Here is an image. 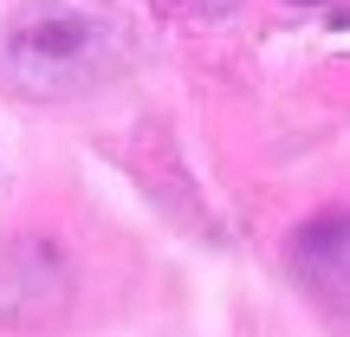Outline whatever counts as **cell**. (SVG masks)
<instances>
[{
  "mask_svg": "<svg viewBox=\"0 0 350 337\" xmlns=\"http://www.w3.org/2000/svg\"><path fill=\"white\" fill-rule=\"evenodd\" d=\"M117 59H124L117 33L72 7H39L26 20H13L0 39V72L26 98H72V91L98 85Z\"/></svg>",
  "mask_w": 350,
  "mask_h": 337,
  "instance_id": "obj_1",
  "label": "cell"
},
{
  "mask_svg": "<svg viewBox=\"0 0 350 337\" xmlns=\"http://www.w3.org/2000/svg\"><path fill=\"white\" fill-rule=\"evenodd\" d=\"M292 266H299L305 292H312L325 312L350 318V214H325L299 234L292 247Z\"/></svg>",
  "mask_w": 350,
  "mask_h": 337,
  "instance_id": "obj_2",
  "label": "cell"
}]
</instances>
